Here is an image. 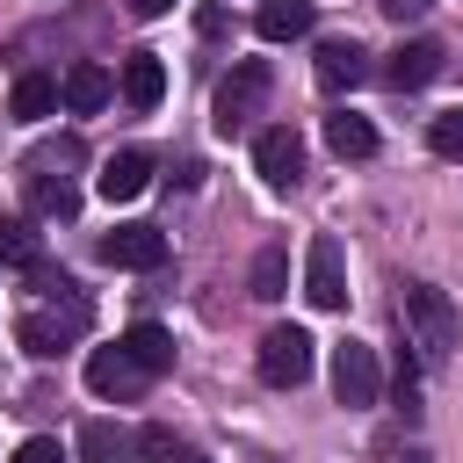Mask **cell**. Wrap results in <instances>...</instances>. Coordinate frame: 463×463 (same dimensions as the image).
<instances>
[{
  "label": "cell",
  "instance_id": "d6986e66",
  "mask_svg": "<svg viewBox=\"0 0 463 463\" xmlns=\"http://www.w3.org/2000/svg\"><path fill=\"white\" fill-rule=\"evenodd\" d=\"M7 109H14L22 123H43V116L58 109V80H51V72H22L14 94H7Z\"/></svg>",
  "mask_w": 463,
  "mask_h": 463
},
{
  "label": "cell",
  "instance_id": "cb8c5ba5",
  "mask_svg": "<svg viewBox=\"0 0 463 463\" xmlns=\"http://www.w3.org/2000/svg\"><path fill=\"white\" fill-rule=\"evenodd\" d=\"M427 145H434L441 159H463V109H449V116H434V123H427Z\"/></svg>",
  "mask_w": 463,
  "mask_h": 463
},
{
  "label": "cell",
  "instance_id": "7c38bea8",
  "mask_svg": "<svg viewBox=\"0 0 463 463\" xmlns=\"http://www.w3.org/2000/svg\"><path fill=\"white\" fill-rule=\"evenodd\" d=\"M94 188H101L109 203H137V195L152 188V152H137V145L109 152V159H101V174H94Z\"/></svg>",
  "mask_w": 463,
  "mask_h": 463
},
{
  "label": "cell",
  "instance_id": "9c48e42d",
  "mask_svg": "<svg viewBox=\"0 0 463 463\" xmlns=\"http://www.w3.org/2000/svg\"><path fill=\"white\" fill-rule=\"evenodd\" d=\"M253 166H260V181H268V188H282V195H289V188L304 181V137H297L289 123L260 130V137H253Z\"/></svg>",
  "mask_w": 463,
  "mask_h": 463
},
{
  "label": "cell",
  "instance_id": "7402d4cb",
  "mask_svg": "<svg viewBox=\"0 0 463 463\" xmlns=\"http://www.w3.org/2000/svg\"><path fill=\"white\" fill-rule=\"evenodd\" d=\"M326 145H333L340 159H369V152H376V130H369V116H347V109H340V116H326Z\"/></svg>",
  "mask_w": 463,
  "mask_h": 463
},
{
  "label": "cell",
  "instance_id": "83f0119b",
  "mask_svg": "<svg viewBox=\"0 0 463 463\" xmlns=\"http://www.w3.org/2000/svg\"><path fill=\"white\" fill-rule=\"evenodd\" d=\"M123 7H130V14H137V22H152V14H166V7H174V0H123Z\"/></svg>",
  "mask_w": 463,
  "mask_h": 463
},
{
  "label": "cell",
  "instance_id": "ac0fdd59",
  "mask_svg": "<svg viewBox=\"0 0 463 463\" xmlns=\"http://www.w3.org/2000/svg\"><path fill=\"white\" fill-rule=\"evenodd\" d=\"M123 347H130V362H137L145 376H166V369H174V333H166V326H130Z\"/></svg>",
  "mask_w": 463,
  "mask_h": 463
},
{
  "label": "cell",
  "instance_id": "8fae6325",
  "mask_svg": "<svg viewBox=\"0 0 463 463\" xmlns=\"http://www.w3.org/2000/svg\"><path fill=\"white\" fill-rule=\"evenodd\" d=\"M434 72H441V43L434 36H412V43H398L383 58V87H398V94H420Z\"/></svg>",
  "mask_w": 463,
  "mask_h": 463
},
{
  "label": "cell",
  "instance_id": "44dd1931",
  "mask_svg": "<svg viewBox=\"0 0 463 463\" xmlns=\"http://www.w3.org/2000/svg\"><path fill=\"white\" fill-rule=\"evenodd\" d=\"M137 463H210L188 434H174V427H145L137 434Z\"/></svg>",
  "mask_w": 463,
  "mask_h": 463
},
{
  "label": "cell",
  "instance_id": "603a6c76",
  "mask_svg": "<svg viewBox=\"0 0 463 463\" xmlns=\"http://www.w3.org/2000/svg\"><path fill=\"white\" fill-rule=\"evenodd\" d=\"M0 268H43V239L22 224V217H0Z\"/></svg>",
  "mask_w": 463,
  "mask_h": 463
},
{
  "label": "cell",
  "instance_id": "4fadbf2b",
  "mask_svg": "<svg viewBox=\"0 0 463 463\" xmlns=\"http://www.w3.org/2000/svg\"><path fill=\"white\" fill-rule=\"evenodd\" d=\"M101 260H109V268H159V260H166V232H159V224H116V232L101 239Z\"/></svg>",
  "mask_w": 463,
  "mask_h": 463
},
{
  "label": "cell",
  "instance_id": "ba28073f",
  "mask_svg": "<svg viewBox=\"0 0 463 463\" xmlns=\"http://www.w3.org/2000/svg\"><path fill=\"white\" fill-rule=\"evenodd\" d=\"M58 101H65L72 116H101V109L116 101V72H109L101 58H72V65L58 72Z\"/></svg>",
  "mask_w": 463,
  "mask_h": 463
},
{
  "label": "cell",
  "instance_id": "2e32d148",
  "mask_svg": "<svg viewBox=\"0 0 463 463\" xmlns=\"http://www.w3.org/2000/svg\"><path fill=\"white\" fill-rule=\"evenodd\" d=\"M311 22H318V7H311V0H260V14H253V29H260L268 43L311 36Z\"/></svg>",
  "mask_w": 463,
  "mask_h": 463
},
{
  "label": "cell",
  "instance_id": "7a4b0ae2",
  "mask_svg": "<svg viewBox=\"0 0 463 463\" xmlns=\"http://www.w3.org/2000/svg\"><path fill=\"white\" fill-rule=\"evenodd\" d=\"M398 326H405V347H412L427 369H441V362L463 347V318H456L449 289H434V282H412V289L398 297Z\"/></svg>",
  "mask_w": 463,
  "mask_h": 463
},
{
  "label": "cell",
  "instance_id": "30bf717a",
  "mask_svg": "<svg viewBox=\"0 0 463 463\" xmlns=\"http://www.w3.org/2000/svg\"><path fill=\"white\" fill-rule=\"evenodd\" d=\"M145 383H152V376H145V369L130 362V347H123V340H116V347H94V354H87V391H94V398H137Z\"/></svg>",
  "mask_w": 463,
  "mask_h": 463
},
{
  "label": "cell",
  "instance_id": "5b68a950",
  "mask_svg": "<svg viewBox=\"0 0 463 463\" xmlns=\"http://www.w3.org/2000/svg\"><path fill=\"white\" fill-rule=\"evenodd\" d=\"M260 101H268V65H260V58H239V65L224 72V87H217V130H224V137L246 130V123L260 116Z\"/></svg>",
  "mask_w": 463,
  "mask_h": 463
},
{
  "label": "cell",
  "instance_id": "3957f363",
  "mask_svg": "<svg viewBox=\"0 0 463 463\" xmlns=\"http://www.w3.org/2000/svg\"><path fill=\"white\" fill-rule=\"evenodd\" d=\"M72 166H80V137H58V145H36L22 159V195L36 217H72L80 210V188H72Z\"/></svg>",
  "mask_w": 463,
  "mask_h": 463
},
{
  "label": "cell",
  "instance_id": "4316f807",
  "mask_svg": "<svg viewBox=\"0 0 463 463\" xmlns=\"http://www.w3.org/2000/svg\"><path fill=\"white\" fill-rule=\"evenodd\" d=\"M376 7H383V14H391V22H398V29H405V22H420V14H427V7H434V0H376Z\"/></svg>",
  "mask_w": 463,
  "mask_h": 463
},
{
  "label": "cell",
  "instance_id": "5bb4252c",
  "mask_svg": "<svg viewBox=\"0 0 463 463\" xmlns=\"http://www.w3.org/2000/svg\"><path fill=\"white\" fill-rule=\"evenodd\" d=\"M369 80V51L354 43V36H340V43H318V87L326 94H340V87H362Z\"/></svg>",
  "mask_w": 463,
  "mask_h": 463
},
{
  "label": "cell",
  "instance_id": "8992f818",
  "mask_svg": "<svg viewBox=\"0 0 463 463\" xmlns=\"http://www.w3.org/2000/svg\"><path fill=\"white\" fill-rule=\"evenodd\" d=\"M304 297H311L318 311H340V304H347V253H340L333 232H318V239L304 246Z\"/></svg>",
  "mask_w": 463,
  "mask_h": 463
},
{
  "label": "cell",
  "instance_id": "ffe728a7",
  "mask_svg": "<svg viewBox=\"0 0 463 463\" xmlns=\"http://www.w3.org/2000/svg\"><path fill=\"white\" fill-rule=\"evenodd\" d=\"M246 289H253L260 304L289 297V246H260V253H253V275H246Z\"/></svg>",
  "mask_w": 463,
  "mask_h": 463
},
{
  "label": "cell",
  "instance_id": "277c9868",
  "mask_svg": "<svg viewBox=\"0 0 463 463\" xmlns=\"http://www.w3.org/2000/svg\"><path fill=\"white\" fill-rule=\"evenodd\" d=\"M253 362H260V383H275V391H297V383L311 376V333H304V326H268Z\"/></svg>",
  "mask_w": 463,
  "mask_h": 463
},
{
  "label": "cell",
  "instance_id": "d4e9b609",
  "mask_svg": "<svg viewBox=\"0 0 463 463\" xmlns=\"http://www.w3.org/2000/svg\"><path fill=\"white\" fill-rule=\"evenodd\" d=\"M14 463H65V449H58L51 434H29V441L14 449Z\"/></svg>",
  "mask_w": 463,
  "mask_h": 463
},
{
  "label": "cell",
  "instance_id": "52a82bcc",
  "mask_svg": "<svg viewBox=\"0 0 463 463\" xmlns=\"http://www.w3.org/2000/svg\"><path fill=\"white\" fill-rule=\"evenodd\" d=\"M376 391H383L376 347H362V340H340V347H333V398H340V405H376Z\"/></svg>",
  "mask_w": 463,
  "mask_h": 463
},
{
  "label": "cell",
  "instance_id": "6da1fadb",
  "mask_svg": "<svg viewBox=\"0 0 463 463\" xmlns=\"http://www.w3.org/2000/svg\"><path fill=\"white\" fill-rule=\"evenodd\" d=\"M43 289H51V304H36V311H22L14 318V340H22V354H36V362H51V354H65L80 333H87V318H94V304H87V289L80 282H65V275H43V268H29Z\"/></svg>",
  "mask_w": 463,
  "mask_h": 463
},
{
  "label": "cell",
  "instance_id": "9a60e30c",
  "mask_svg": "<svg viewBox=\"0 0 463 463\" xmlns=\"http://www.w3.org/2000/svg\"><path fill=\"white\" fill-rule=\"evenodd\" d=\"M116 87H123V101H130V109H159V94H166V65H159L152 51H130Z\"/></svg>",
  "mask_w": 463,
  "mask_h": 463
},
{
  "label": "cell",
  "instance_id": "484cf974",
  "mask_svg": "<svg viewBox=\"0 0 463 463\" xmlns=\"http://www.w3.org/2000/svg\"><path fill=\"white\" fill-rule=\"evenodd\" d=\"M376 456H383V463H427V449H412V441H398V434H376Z\"/></svg>",
  "mask_w": 463,
  "mask_h": 463
},
{
  "label": "cell",
  "instance_id": "e0dca14e",
  "mask_svg": "<svg viewBox=\"0 0 463 463\" xmlns=\"http://www.w3.org/2000/svg\"><path fill=\"white\" fill-rule=\"evenodd\" d=\"M80 463H137V434H123L116 420H87L80 427Z\"/></svg>",
  "mask_w": 463,
  "mask_h": 463
}]
</instances>
